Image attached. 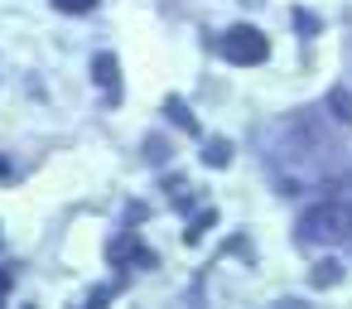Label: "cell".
<instances>
[{"label": "cell", "instance_id": "6da1fadb", "mask_svg": "<svg viewBox=\"0 0 352 309\" xmlns=\"http://www.w3.org/2000/svg\"><path fill=\"white\" fill-rule=\"evenodd\" d=\"M352 237V203L342 198H323L299 217V242L304 246H338Z\"/></svg>", "mask_w": 352, "mask_h": 309}, {"label": "cell", "instance_id": "7a4b0ae2", "mask_svg": "<svg viewBox=\"0 0 352 309\" xmlns=\"http://www.w3.org/2000/svg\"><path fill=\"white\" fill-rule=\"evenodd\" d=\"M217 54L236 68H256L270 58V39L256 30V25H232L227 34H217Z\"/></svg>", "mask_w": 352, "mask_h": 309}, {"label": "cell", "instance_id": "3957f363", "mask_svg": "<svg viewBox=\"0 0 352 309\" xmlns=\"http://www.w3.org/2000/svg\"><path fill=\"white\" fill-rule=\"evenodd\" d=\"M92 83H102L107 107L121 102V73H116V58H111V54H97V58H92Z\"/></svg>", "mask_w": 352, "mask_h": 309}, {"label": "cell", "instance_id": "277c9868", "mask_svg": "<svg viewBox=\"0 0 352 309\" xmlns=\"http://www.w3.org/2000/svg\"><path fill=\"white\" fill-rule=\"evenodd\" d=\"M107 256H111V266H121V261H145V266H155V256H150V251H145L135 237H121V242H111V251H107Z\"/></svg>", "mask_w": 352, "mask_h": 309}, {"label": "cell", "instance_id": "5b68a950", "mask_svg": "<svg viewBox=\"0 0 352 309\" xmlns=\"http://www.w3.org/2000/svg\"><path fill=\"white\" fill-rule=\"evenodd\" d=\"M164 111H169V121H179V126H184L188 136H198V121L188 116V107H184L179 97H169V102H164Z\"/></svg>", "mask_w": 352, "mask_h": 309}, {"label": "cell", "instance_id": "8992f818", "mask_svg": "<svg viewBox=\"0 0 352 309\" xmlns=\"http://www.w3.org/2000/svg\"><path fill=\"white\" fill-rule=\"evenodd\" d=\"M203 164H217V169L232 164V145H227V140H208V145H203Z\"/></svg>", "mask_w": 352, "mask_h": 309}, {"label": "cell", "instance_id": "52a82bcc", "mask_svg": "<svg viewBox=\"0 0 352 309\" xmlns=\"http://www.w3.org/2000/svg\"><path fill=\"white\" fill-rule=\"evenodd\" d=\"M328 107H333V116H338V121H347V126H352V92L333 87V92H328Z\"/></svg>", "mask_w": 352, "mask_h": 309}, {"label": "cell", "instance_id": "ba28073f", "mask_svg": "<svg viewBox=\"0 0 352 309\" xmlns=\"http://www.w3.org/2000/svg\"><path fill=\"white\" fill-rule=\"evenodd\" d=\"M212 222H217V213H212V208H203V213H198V217H193V227H188V232H184V237H188V242H198V237H203V232H208V227H212Z\"/></svg>", "mask_w": 352, "mask_h": 309}, {"label": "cell", "instance_id": "9c48e42d", "mask_svg": "<svg viewBox=\"0 0 352 309\" xmlns=\"http://www.w3.org/2000/svg\"><path fill=\"white\" fill-rule=\"evenodd\" d=\"M338 275H342V270H338V261H323V266L314 270V285H338Z\"/></svg>", "mask_w": 352, "mask_h": 309}, {"label": "cell", "instance_id": "30bf717a", "mask_svg": "<svg viewBox=\"0 0 352 309\" xmlns=\"http://www.w3.org/2000/svg\"><path fill=\"white\" fill-rule=\"evenodd\" d=\"M54 6L68 15H87V10H97V0H54Z\"/></svg>", "mask_w": 352, "mask_h": 309}, {"label": "cell", "instance_id": "8fae6325", "mask_svg": "<svg viewBox=\"0 0 352 309\" xmlns=\"http://www.w3.org/2000/svg\"><path fill=\"white\" fill-rule=\"evenodd\" d=\"M10 285H15V275H10L6 266H0V304H6V299H10Z\"/></svg>", "mask_w": 352, "mask_h": 309}]
</instances>
